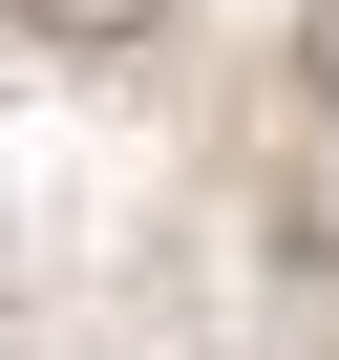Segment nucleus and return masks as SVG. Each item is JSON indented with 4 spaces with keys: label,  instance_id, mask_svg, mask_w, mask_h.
I'll use <instances>...</instances> for the list:
<instances>
[{
    "label": "nucleus",
    "instance_id": "nucleus-1",
    "mask_svg": "<svg viewBox=\"0 0 339 360\" xmlns=\"http://www.w3.org/2000/svg\"><path fill=\"white\" fill-rule=\"evenodd\" d=\"M255 255H276V276H339V127L255 169Z\"/></svg>",
    "mask_w": 339,
    "mask_h": 360
},
{
    "label": "nucleus",
    "instance_id": "nucleus-2",
    "mask_svg": "<svg viewBox=\"0 0 339 360\" xmlns=\"http://www.w3.org/2000/svg\"><path fill=\"white\" fill-rule=\"evenodd\" d=\"M0 22H43V43H170V0H0Z\"/></svg>",
    "mask_w": 339,
    "mask_h": 360
},
{
    "label": "nucleus",
    "instance_id": "nucleus-3",
    "mask_svg": "<svg viewBox=\"0 0 339 360\" xmlns=\"http://www.w3.org/2000/svg\"><path fill=\"white\" fill-rule=\"evenodd\" d=\"M276 64H297V106L339 127V0H297V43H276Z\"/></svg>",
    "mask_w": 339,
    "mask_h": 360
}]
</instances>
